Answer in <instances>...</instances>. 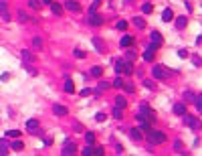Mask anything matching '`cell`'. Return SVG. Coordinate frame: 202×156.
Listing matches in <instances>:
<instances>
[{"mask_svg": "<svg viewBox=\"0 0 202 156\" xmlns=\"http://www.w3.org/2000/svg\"><path fill=\"white\" fill-rule=\"evenodd\" d=\"M148 142H150V146L164 144L166 142V134L162 132V130H150L148 132Z\"/></svg>", "mask_w": 202, "mask_h": 156, "instance_id": "1", "label": "cell"}, {"mask_svg": "<svg viewBox=\"0 0 202 156\" xmlns=\"http://www.w3.org/2000/svg\"><path fill=\"white\" fill-rule=\"evenodd\" d=\"M184 122H186V126H188V128H192L194 132H198V130L202 128L200 120H198V118H194V116H188V114H184Z\"/></svg>", "mask_w": 202, "mask_h": 156, "instance_id": "2", "label": "cell"}, {"mask_svg": "<svg viewBox=\"0 0 202 156\" xmlns=\"http://www.w3.org/2000/svg\"><path fill=\"white\" fill-rule=\"evenodd\" d=\"M77 152V146H75V142H71V140H67L65 142V146H63V150H61V154H65V156H71V154H75Z\"/></svg>", "mask_w": 202, "mask_h": 156, "instance_id": "3", "label": "cell"}, {"mask_svg": "<svg viewBox=\"0 0 202 156\" xmlns=\"http://www.w3.org/2000/svg\"><path fill=\"white\" fill-rule=\"evenodd\" d=\"M152 75H154L156 79H166V77H168L166 69H164L162 65H156V67H154V69H152Z\"/></svg>", "mask_w": 202, "mask_h": 156, "instance_id": "4", "label": "cell"}, {"mask_svg": "<svg viewBox=\"0 0 202 156\" xmlns=\"http://www.w3.org/2000/svg\"><path fill=\"white\" fill-rule=\"evenodd\" d=\"M89 24L91 26H101V24H103V18H101L97 12H91L89 14Z\"/></svg>", "mask_w": 202, "mask_h": 156, "instance_id": "5", "label": "cell"}, {"mask_svg": "<svg viewBox=\"0 0 202 156\" xmlns=\"http://www.w3.org/2000/svg\"><path fill=\"white\" fill-rule=\"evenodd\" d=\"M53 114H55V116H61V118H63V116H69V110L65 108V105L53 103Z\"/></svg>", "mask_w": 202, "mask_h": 156, "instance_id": "6", "label": "cell"}, {"mask_svg": "<svg viewBox=\"0 0 202 156\" xmlns=\"http://www.w3.org/2000/svg\"><path fill=\"white\" fill-rule=\"evenodd\" d=\"M156 45H148V49L144 51V59L146 61H154V53H156Z\"/></svg>", "mask_w": 202, "mask_h": 156, "instance_id": "7", "label": "cell"}, {"mask_svg": "<svg viewBox=\"0 0 202 156\" xmlns=\"http://www.w3.org/2000/svg\"><path fill=\"white\" fill-rule=\"evenodd\" d=\"M65 8H69L71 12H79L81 10V6H79L77 0H67V2H65Z\"/></svg>", "mask_w": 202, "mask_h": 156, "instance_id": "8", "label": "cell"}, {"mask_svg": "<svg viewBox=\"0 0 202 156\" xmlns=\"http://www.w3.org/2000/svg\"><path fill=\"white\" fill-rule=\"evenodd\" d=\"M119 45H121L124 49L132 47V45H134V37H132V34H124V37H121V41H119Z\"/></svg>", "mask_w": 202, "mask_h": 156, "instance_id": "9", "label": "cell"}, {"mask_svg": "<svg viewBox=\"0 0 202 156\" xmlns=\"http://www.w3.org/2000/svg\"><path fill=\"white\" fill-rule=\"evenodd\" d=\"M129 138H132L134 142H140V140H142V130H140V128H132V130H129Z\"/></svg>", "mask_w": 202, "mask_h": 156, "instance_id": "10", "label": "cell"}, {"mask_svg": "<svg viewBox=\"0 0 202 156\" xmlns=\"http://www.w3.org/2000/svg\"><path fill=\"white\" fill-rule=\"evenodd\" d=\"M132 73H134V61L124 59V75H132Z\"/></svg>", "mask_w": 202, "mask_h": 156, "instance_id": "11", "label": "cell"}, {"mask_svg": "<svg viewBox=\"0 0 202 156\" xmlns=\"http://www.w3.org/2000/svg\"><path fill=\"white\" fill-rule=\"evenodd\" d=\"M174 114L176 116H184L186 114V103H174Z\"/></svg>", "mask_w": 202, "mask_h": 156, "instance_id": "12", "label": "cell"}, {"mask_svg": "<svg viewBox=\"0 0 202 156\" xmlns=\"http://www.w3.org/2000/svg\"><path fill=\"white\" fill-rule=\"evenodd\" d=\"M152 45H156V47L162 45V34L158 33V31H152Z\"/></svg>", "mask_w": 202, "mask_h": 156, "instance_id": "13", "label": "cell"}, {"mask_svg": "<svg viewBox=\"0 0 202 156\" xmlns=\"http://www.w3.org/2000/svg\"><path fill=\"white\" fill-rule=\"evenodd\" d=\"M172 18H174V12H172V8H166V10L162 12V21H164V22H170Z\"/></svg>", "mask_w": 202, "mask_h": 156, "instance_id": "14", "label": "cell"}, {"mask_svg": "<svg viewBox=\"0 0 202 156\" xmlns=\"http://www.w3.org/2000/svg\"><path fill=\"white\" fill-rule=\"evenodd\" d=\"M51 10H53V14L61 16V14H63V6H61V4H57V2H51Z\"/></svg>", "mask_w": 202, "mask_h": 156, "instance_id": "15", "label": "cell"}, {"mask_svg": "<svg viewBox=\"0 0 202 156\" xmlns=\"http://www.w3.org/2000/svg\"><path fill=\"white\" fill-rule=\"evenodd\" d=\"M0 16H2L4 21H10V14L6 10V4H4V2H0Z\"/></svg>", "mask_w": 202, "mask_h": 156, "instance_id": "16", "label": "cell"}, {"mask_svg": "<svg viewBox=\"0 0 202 156\" xmlns=\"http://www.w3.org/2000/svg\"><path fill=\"white\" fill-rule=\"evenodd\" d=\"M26 130H28V132H36V130H39V122H36V120H28V122H26Z\"/></svg>", "mask_w": 202, "mask_h": 156, "instance_id": "17", "label": "cell"}, {"mask_svg": "<svg viewBox=\"0 0 202 156\" xmlns=\"http://www.w3.org/2000/svg\"><path fill=\"white\" fill-rule=\"evenodd\" d=\"M132 22H134L137 29H146V21H144L142 16H134V21H132Z\"/></svg>", "mask_w": 202, "mask_h": 156, "instance_id": "18", "label": "cell"}, {"mask_svg": "<svg viewBox=\"0 0 202 156\" xmlns=\"http://www.w3.org/2000/svg\"><path fill=\"white\" fill-rule=\"evenodd\" d=\"M107 87H111L109 81H99V83H97V89H95V93H101L103 89H107Z\"/></svg>", "mask_w": 202, "mask_h": 156, "instance_id": "19", "label": "cell"}, {"mask_svg": "<svg viewBox=\"0 0 202 156\" xmlns=\"http://www.w3.org/2000/svg\"><path fill=\"white\" fill-rule=\"evenodd\" d=\"M20 57H23V61L24 63H33V53H31V51H23V53H20Z\"/></svg>", "mask_w": 202, "mask_h": 156, "instance_id": "20", "label": "cell"}, {"mask_svg": "<svg viewBox=\"0 0 202 156\" xmlns=\"http://www.w3.org/2000/svg\"><path fill=\"white\" fill-rule=\"evenodd\" d=\"M186 24H188V18H186V16H178V18H176V26H178V29H184Z\"/></svg>", "mask_w": 202, "mask_h": 156, "instance_id": "21", "label": "cell"}, {"mask_svg": "<svg viewBox=\"0 0 202 156\" xmlns=\"http://www.w3.org/2000/svg\"><path fill=\"white\" fill-rule=\"evenodd\" d=\"M125 61H135V51L129 49V47H127V51H125Z\"/></svg>", "mask_w": 202, "mask_h": 156, "instance_id": "22", "label": "cell"}, {"mask_svg": "<svg viewBox=\"0 0 202 156\" xmlns=\"http://www.w3.org/2000/svg\"><path fill=\"white\" fill-rule=\"evenodd\" d=\"M125 105H127L125 97H115V108H121V110H125Z\"/></svg>", "mask_w": 202, "mask_h": 156, "instance_id": "23", "label": "cell"}, {"mask_svg": "<svg viewBox=\"0 0 202 156\" xmlns=\"http://www.w3.org/2000/svg\"><path fill=\"white\" fill-rule=\"evenodd\" d=\"M65 91H67V93H75V85H73V81H71V79L65 81Z\"/></svg>", "mask_w": 202, "mask_h": 156, "instance_id": "24", "label": "cell"}, {"mask_svg": "<svg viewBox=\"0 0 202 156\" xmlns=\"http://www.w3.org/2000/svg\"><path fill=\"white\" fill-rule=\"evenodd\" d=\"M23 148H24V144L20 142V140H16V138H14V142H12V150H16V152H20Z\"/></svg>", "mask_w": 202, "mask_h": 156, "instance_id": "25", "label": "cell"}, {"mask_svg": "<svg viewBox=\"0 0 202 156\" xmlns=\"http://www.w3.org/2000/svg\"><path fill=\"white\" fill-rule=\"evenodd\" d=\"M194 105H196V108H198V111L202 114V93H198V95L194 97Z\"/></svg>", "mask_w": 202, "mask_h": 156, "instance_id": "26", "label": "cell"}, {"mask_svg": "<svg viewBox=\"0 0 202 156\" xmlns=\"http://www.w3.org/2000/svg\"><path fill=\"white\" fill-rule=\"evenodd\" d=\"M124 73V61H115V75Z\"/></svg>", "mask_w": 202, "mask_h": 156, "instance_id": "27", "label": "cell"}, {"mask_svg": "<svg viewBox=\"0 0 202 156\" xmlns=\"http://www.w3.org/2000/svg\"><path fill=\"white\" fill-rule=\"evenodd\" d=\"M111 85H113V87H117V89H119V87H124V79L119 77V75H115V79H113V83H111Z\"/></svg>", "mask_w": 202, "mask_h": 156, "instance_id": "28", "label": "cell"}, {"mask_svg": "<svg viewBox=\"0 0 202 156\" xmlns=\"http://www.w3.org/2000/svg\"><path fill=\"white\" fill-rule=\"evenodd\" d=\"M113 118H115V120H121V118H124V110H121V108H113Z\"/></svg>", "mask_w": 202, "mask_h": 156, "instance_id": "29", "label": "cell"}, {"mask_svg": "<svg viewBox=\"0 0 202 156\" xmlns=\"http://www.w3.org/2000/svg\"><path fill=\"white\" fill-rule=\"evenodd\" d=\"M101 71H103V69H101L99 65L91 67V75H93V77H101Z\"/></svg>", "mask_w": 202, "mask_h": 156, "instance_id": "30", "label": "cell"}, {"mask_svg": "<svg viewBox=\"0 0 202 156\" xmlns=\"http://www.w3.org/2000/svg\"><path fill=\"white\" fill-rule=\"evenodd\" d=\"M152 10H154V6H152L150 2H146V4H142V12H144V14H150Z\"/></svg>", "mask_w": 202, "mask_h": 156, "instance_id": "31", "label": "cell"}, {"mask_svg": "<svg viewBox=\"0 0 202 156\" xmlns=\"http://www.w3.org/2000/svg\"><path fill=\"white\" fill-rule=\"evenodd\" d=\"M81 154H83V156H91V154H93V146L87 144L85 148H83V150H81Z\"/></svg>", "mask_w": 202, "mask_h": 156, "instance_id": "32", "label": "cell"}, {"mask_svg": "<svg viewBox=\"0 0 202 156\" xmlns=\"http://www.w3.org/2000/svg\"><path fill=\"white\" fill-rule=\"evenodd\" d=\"M125 91V93H134L135 91V87H134V83H124V87H121Z\"/></svg>", "mask_w": 202, "mask_h": 156, "instance_id": "33", "label": "cell"}, {"mask_svg": "<svg viewBox=\"0 0 202 156\" xmlns=\"http://www.w3.org/2000/svg\"><path fill=\"white\" fill-rule=\"evenodd\" d=\"M144 87H148V89H156V83H154L152 79H144Z\"/></svg>", "mask_w": 202, "mask_h": 156, "instance_id": "34", "label": "cell"}, {"mask_svg": "<svg viewBox=\"0 0 202 156\" xmlns=\"http://www.w3.org/2000/svg\"><path fill=\"white\" fill-rule=\"evenodd\" d=\"M85 140H87V144H93V142H95V134L87 132V134H85Z\"/></svg>", "mask_w": 202, "mask_h": 156, "instance_id": "35", "label": "cell"}, {"mask_svg": "<svg viewBox=\"0 0 202 156\" xmlns=\"http://www.w3.org/2000/svg\"><path fill=\"white\" fill-rule=\"evenodd\" d=\"M6 136H8V138H18V136H20V132H18V130H8V132H6Z\"/></svg>", "mask_w": 202, "mask_h": 156, "instance_id": "36", "label": "cell"}, {"mask_svg": "<svg viewBox=\"0 0 202 156\" xmlns=\"http://www.w3.org/2000/svg\"><path fill=\"white\" fill-rule=\"evenodd\" d=\"M28 6H31V8H34V10H39V8H41L39 0H28Z\"/></svg>", "mask_w": 202, "mask_h": 156, "instance_id": "37", "label": "cell"}, {"mask_svg": "<svg viewBox=\"0 0 202 156\" xmlns=\"http://www.w3.org/2000/svg\"><path fill=\"white\" fill-rule=\"evenodd\" d=\"M192 63H194L196 67H200V65H202V59H200L198 55H194V57H192Z\"/></svg>", "mask_w": 202, "mask_h": 156, "instance_id": "38", "label": "cell"}, {"mask_svg": "<svg viewBox=\"0 0 202 156\" xmlns=\"http://www.w3.org/2000/svg\"><path fill=\"white\" fill-rule=\"evenodd\" d=\"M93 45H95V49H97V51L101 53V49H103V45H101V41H99V39H93Z\"/></svg>", "mask_w": 202, "mask_h": 156, "instance_id": "39", "label": "cell"}, {"mask_svg": "<svg viewBox=\"0 0 202 156\" xmlns=\"http://www.w3.org/2000/svg\"><path fill=\"white\" fill-rule=\"evenodd\" d=\"M73 53H75V57H77V59H83V57H85V51H81V49H75Z\"/></svg>", "mask_w": 202, "mask_h": 156, "instance_id": "40", "label": "cell"}, {"mask_svg": "<svg viewBox=\"0 0 202 156\" xmlns=\"http://www.w3.org/2000/svg\"><path fill=\"white\" fill-rule=\"evenodd\" d=\"M26 71H28L31 75H36V69H34V67L31 65V63H26Z\"/></svg>", "mask_w": 202, "mask_h": 156, "instance_id": "41", "label": "cell"}, {"mask_svg": "<svg viewBox=\"0 0 202 156\" xmlns=\"http://www.w3.org/2000/svg\"><path fill=\"white\" fill-rule=\"evenodd\" d=\"M117 29H119V31H125V29H127V22H125V21H119V22H117Z\"/></svg>", "mask_w": 202, "mask_h": 156, "instance_id": "42", "label": "cell"}, {"mask_svg": "<svg viewBox=\"0 0 202 156\" xmlns=\"http://www.w3.org/2000/svg\"><path fill=\"white\" fill-rule=\"evenodd\" d=\"M184 97H186V100H190V101H194V97H196V95H194L192 91H186V93H184Z\"/></svg>", "mask_w": 202, "mask_h": 156, "instance_id": "43", "label": "cell"}, {"mask_svg": "<svg viewBox=\"0 0 202 156\" xmlns=\"http://www.w3.org/2000/svg\"><path fill=\"white\" fill-rule=\"evenodd\" d=\"M93 154H95V156H101V154H103V150H101L99 146H93Z\"/></svg>", "mask_w": 202, "mask_h": 156, "instance_id": "44", "label": "cell"}, {"mask_svg": "<svg viewBox=\"0 0 202 156\" xmlns=\"http://www.w3.org/2000/svg\"><path fill=\"white\" fill-rule=\"evenodd\" d=\"M18 18H20V22H26V21H28V16H26V12H18Z\"/></svg>", "mask_w": 202, "mask_h": 156, "instance_id": "45", "label": "cell"}, {"mask_svg": "<svg viewBox=\"0 0 202 156\" xmlns=\"http://www.w3.org/2000/svg\"><path fill=\"white\" fill-rule=\"evenodd\" d=\"M33 45H34V47H43V41H41L39 37H34V39H33Z\"/></svg>", "mask_w": 202, "mask_h": 156, "instance_id": "46", "label": "cell"}, {"mask_svg": "<svg viewBox=\"0 0 202 156\" xmlns=\"http://www.w3.org/2000/svg\"><path fill=\"white\" fill-rule=\"evenodd\" d=\"M178 57L186 59V57H188V51H186V49H180V51H178Z\"/></svg>", "mask_w": 202, "mask_h": 156, "instance_id": "47", "label": "cell"}, {"mask_svg": "<svg viewBox=\"0 0 202 156\" xmlns=\"http://www.w3.org/2000/svg\"><path fill=\"white\" fill-rule=\"evenodd\" d=\"M95 120H97V122H103V120H105V114H103V111H99V114L95 116Z\"/></svg>", "mask_w": 202, "mask_h": 156, "instance_id": "48", "label": "cell"}, {"mask_svg": "<svg viewBox=\"0 0 202 156\" xmlns=\"http://www.w3.org/2000/svg\"><path fill=\"white\" fill-rule=\"evenodd\" d=\"M97 6H99V2H93L91 8H89V14H91V12H97Z\"/></svg>", "mask_w": 202, "mask_h": 156, "instance_id": "49", "label": "cell"}, {"mask_svg": "<svg viewBox=\"0 0 202 156\" xmlns=\"http://www.w3.org/2000/svg\"><path fill=\"white\" fill-rule=\"evenodd\" d=\"M180 148H182V142H180V140H176V144H174V150H176V152H182Z\"/></svg>", "mask_w": 202, "mask_h": 156, "instance_id": "50", "label": "cell"}, {"mask_svg": "<svg viewBox=\"0 0 202 156\" xmlns=\"http://www.w3.org/2000/svg\"><path fill=\"white\" fill-rule=\"evenodd\" d=\"M91 93V89L89 87H85V89H81V95H83V97H85V95H89Z\"/></svg>", "mask_w": 202, "mask_h": 156, "instance_id": "51", "label": "cell"}, {"mask_svg": "<svg viewBox=\"0 0 202 156\" xmlns=\"http://www.w3.org/2000/svg\"><path fill=\"white\" fill-rule=\"evenodd\" d=\"M0 148H4V150L8 148V144H6V140H4V138H0Z\"/></svg>", "mask_w": 202, "mask_h": 156, "instance_id": "52", "label": "cell"}, {"mask_svg": "<svg viewBox=\"0 0 202 156\" xmlns=\"http://www.w3.org/2000/svg\"><path fill=\"white\" fill-rule=\"evenodd\" d=\"M2 154H6V150H4V148H0V156Z\"/></svg>", "mask_w": 202, "mask_h": 156, "instance_id": "53", "label": "cell"}, {"mask_svg": "<svg viewBox=\"0 0 202 156\" xmlns=\"http://www.w3.org/2000/svg\"><path fill=\"white\" fill-rule=\"evenodd\" d=\"M43 2H45V4H51V2H53V0H43Z\"/></svg>", "mask_w": 202, "mask_h": 156, "instance_id": "54", "label": "cell"}, {"mask_svg": "<svg viewBox=\"0 0 202 156\" xmlns=\"http://www.w3.org/2000/svg\"><path fill=\"white\" fill-rule=\"evenodd\" d=\"M95 2H101V0H95Z\"/></svg>", "mask_w": 202, "mask_h": 156, "instance_id": "55", "label": "cell"}]
</instances>
